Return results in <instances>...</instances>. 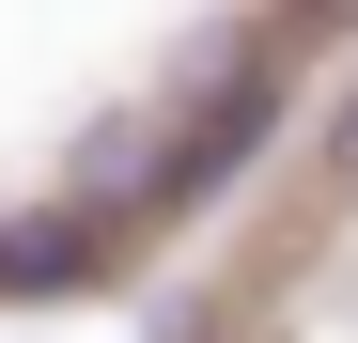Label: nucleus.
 <instances>
[{
  "label": "nucleus",
  "mask_w": 358,
  "mask_h": 343,
  "mask_svg": "<svg viewBox=\"0 0 358 343\" xmlns=\"http://www.w3.org/2000/svg\"><path fill=\"white\" fill-rule=\"evenodd\" d=\"M327 172H343V188H358V94H343V125H327Z\"/></svg>",
  "instance_id": "nucleus-1"
}]
</instances>
